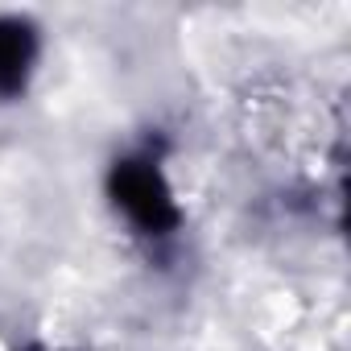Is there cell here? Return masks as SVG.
Wrapping results in <instances>:
<instances>
[{
    "instance_id": "1",
    "label": "cell",
    "mask_w": 351,
    "mask_h": 351,
    "mask_svg": "<svg viewBox=\"0 0 351 351\" xmlns=\"http://www.w3.org/2000/svg\"><path fill=\"white\" fill-rule=\"evenodd\" d=\"M108 186H112L116 207H120L141 232L161 236V232H169L173 223H178L173 195H169L161 169H157L153 161H136V157H132V161H120V165L112 169Z\"/></svg>"
},
{
    "instance_id": "2",
    "label": "cell",
    "mask_w": 351,
    "mask_h": 351,
    "mask_svg": "<svg viewBox=\"0 0 351 351\" xmlns=\"http://www.w3.org/2000/svg\"><path fill=\"white\" fill-rule=\"evenodd\" d=\"M34 54H38L34 25L17 17H0V95H17L25 87Z\"/></svg>"
}]
</instances>
